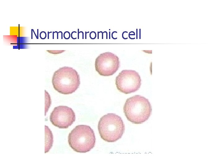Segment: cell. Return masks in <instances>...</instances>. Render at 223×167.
I'll return each mask as SVG.
<instances>
[{
    "label": "cell",
    "mask_w": 223,
    "mask_h": 167,
    "mask_svg": "<svg viewBox=\"0 0 223 167\" xmlns=\"http://www.w3.org/2000/svg\"><path fill=\"white\" fill-rule=\"evenodd\" d=\"M123 110L128 121L134 124H140L148 119L151 113L152 108L148 99L136 95L126 100Z\"/></svg>",
    "instance_id": "cell-1"
},
{
    "label": "cell",
    "mask_w": 223,
    "mask_h": 167,
    "mask_svg": "<svg viewBox=\"0 0 223 167\" xmlns=\"http://www.w3.org/2000/svg\"><path fill=\"white\" fill-rule=\"evenodd\" d=\"M52 82L55 90L65 95L74 92L80 84L79 75L77 71L68 66H63L55 71Z\"/></svg>",
    "instance_id": "cell-2"
},
{
    "label": "cell",
    "mask_w": 223,
    "mask_h": 167,
    "mask_svg": "<svg viewBox=\"0 0 223 167\" xmlns=\"http://www.w3.org/2000/svg\"><path fill=\"white\" fill-rule=\"evenodd\" d=\"M68 141L74 151L86 153L94 148L96 138L94 131L89 126L81 125L76 126L69 133Z\"/></svg>",
    "instance_id": "cell-3"
},
{
    "label": "cell",
    "mask_w": 223,
    "mask_h": 167,
    "mask_svg": "<svg viewBox=\"0 0 223 167\" xmlns=\"http://www.w3.org/2000/svg\"><path fill=\"white\" fill-rule=\"evenodd\" d=\"M98 127L101 137L108 142H114L119 140L125 130L121 118L113 113H108L103 116L100 119Z\"/></svg>",
    "instance_id": "cell-4"
},
{
    "label": "cell",
    "mask_w": 223,
    "mask_h": 167,
    "mask_svg": "<svg viewBox=\"0 0 223 167\" xmlns=\"http://www.w3.org/2000/svg\"><path fill=\"white\" fill-rule=\"evenodd\" d=\"M115 83L117 89L125 94L131 93L138 91L141 84L138 73L134 70L122 71L116 77Z\"/></svg>",
    "instance_id": "cell-5"
},
{
    "label": "cell",
    "mask_w": 223,
    "mask_h": 167,
    "mask_svg": "<svg viewBox=\"0 0 223 167\" xmlns=\"http://www.w3.org/2000/svg\"><path fill=\"white\" fill-rule=\"evenodd\" d=\"M120 66L119 57L110 52L101 54L95 59V70L102 76L113 75L118 70Z\"/></svg>",
    "instance_id": "cell-6"
},
{
    "label": "cell",
    "mask_w": 223,
    "mask_h": 167,
    "mask_svg": "<svg viewBox=\"0 0 223 167\" xmlns=\"http://www.w3.org/2000/svg\"><path fill=\"white\" fill-rule=\"evenodd\" d=\"M52 124L61 129H66L71 126L76 119L75 113L70 108L66 106L55 107L50 116Z\"/></svg>",
    "instance_id": "cell-7"
},
{
    "label": "cell",
    "mask_w": 223,
    "mask_h": 167,
    "mask_svg": "<svg viewBox=\"0 0 223 167\" xmlns=\"http://www.w3.org/2000/svg\"><path fill=\"white\" fill-rule=\"evenodd\" d=\"M47 51L50 53H54L55 52V54H58L59 53H61L62 52H63L64 50H47Z\"/></svg>",
    "instance_id": "cell-8"
},
{
    "label": "cell",
    "mask_w": 223,
    "mask_h": 167,
    "mask_svg": "<svg viewBox=\"0 0 223 167\" xmlns=\"http://www.w3.org/2000/svg\"><path fill=\"white\" fill-rule=\"evenodd\" d=\"M33 29H31V39H33Z\"/></svg>",
    "instance_id": "cell-9"
},
{
    "label": "cell",
    "mask_w": 223,
    "mask_h": 167,
    "mask_svg": "<svg viewBox=\"0 0 223 167\" xmlns=\"http://www.w3.org/2000/svg\"><path fill=\"white\" fill-rule=\"evenodd\" d=\"M33 32H34V34L35 35V36H36V37L38 39V38H37V36H36V34H35V32H34L33 30Z\"/></svg>",
    "instance_id": "cell-10"
},
{
    "label": "cell",
    "mask_w": 223,
    "mask_h": 167,
    "mask_svg": "<svg viewBox=\"0 0 223 167\" xmlns=\"http://www.w3.org/2000/svg\"><path fill=\"white\" fill-rule=\"evenodd\" d=\"M38 29H37V34H38ZM37 38H38V34H37Z\"/></svg>",
    "instance_id": "cell-11"
},
{
    "label": "cell",
    "mask_w": 223,
    "mask_h": 167,
    "mask_svg": "<svg viewBox=\"0 0 223 167\" xmlns=\"http://www.w3.org/2000/svg\"><path fill=\"white\" fill-rule=\"evenodd\" d=\"M48 39H49V32H48Z\"/></svg>",
    "instance_id": "cell-12"
},
{
    "label": "cell",
    "mask_w": 223,
    "mask_h": 167,
    "mask_svg": "<svg viewBox=\"0 0 223 167\" xmlns=\"http://www.w3.org/2000/svg\"><path fill=\"white\" fill-rule=\"evenodd\" d=\"M54 32H53V39H54Z\"/></svg>",
    "instance_id": "cell-13"
}]
</instances>
